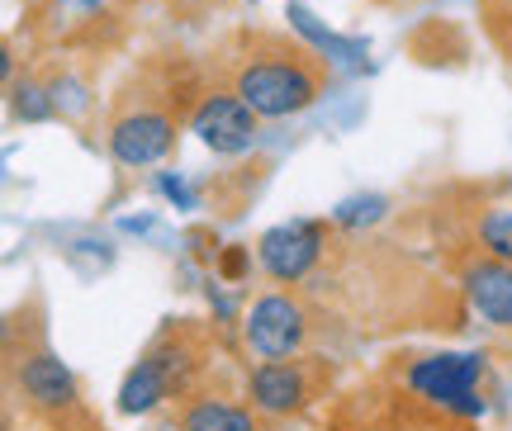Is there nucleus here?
<instances>
[{
  "instance_id": "obj_2",
  "label": "nucleus",
  "mask_w": 512,
  "mask_h": 431,
  "mask_svg": "<svg viewBox=\"0 0 512 431\" xmlns=\"http://www.w3.org/2000/svg\"><path fill=\"white\" fill-rule=\"evenodd\" d=\"M81 417L76 375L57 360L43 308L29 299L5 323V431H72Z\"/></svg>"
},
{
  "instance_id": "obj_5",
  "label": "nucleus",
  "mask_w": 512,
  "mask_h": 431,
  "mask_svg": "<svg viewBox=\"0 0 512 431\" xmlns=\"http://www.w3.org/2000/svg\"><path fill=\"white\" fill-rule=\"evenodd\" d=\"M337 346H347L342 327L332 323L328 308L299 285L271 280L242 313V351L252 360H294L337 351Z\"/></svg>"
},
{
  "instance_id": "obj_13",
  "label": "nucleus",
  "mask_w": 512,
  "mask_h": 431,
  "mask_svg": "<svg viewBox=\"0 0 512 431\" xmlns=\"http://www.w3.org/2000/svg\"><path fill=\"white\" fill-rule=\"evenodd\" d=\"M484 29H489L498 53L512 62V0H489L484 5Z\"/></svg>"
},
{
  "instance_id": "obj_8",
  "label": "nucleus",
  "mask_w": 512,
  "mask_h": 431,
  "mask_svg": "<svg viewBox=\"0 0 512 431\" xmlns=\"http://www.w3.org/2000/svg\"><path fill=\"white\" fill-rule=\"evenodd\" d=\"M181 128H190V114H181L176 100L138 90V95H124L110 109V119H105V152H110V162L128 166V171H143V166H157L176 152Z\"/></svg>"
},
{
  "instance_id": "obj_6",
  "label": "nucleus",
  "mask_w": 512,
  "mask_h": 431,
  "mask_svg": "<svg viewBox=\"0 0 512 431\" xmlns=\"http://www.w3.org/2000/svg\"><path fill=\"white\" fill-rule=\"evenodd\" d=\"M328 431H475V417L441 408L380 370L375 379L328 398Z\"/></svg>"
},
{
  "instance_id": "obj_10",
  "label": "nucleus",
  "mask_w": 512,
  "mask_h": 431,
  "mask_svg": "<svg viewBox=\"0 0 512 431\" xmlns=\"http://www.w3.org/2000/svg\"><path fill=\"white\" fill-rule=\"evenodd\" d=\"M261 124L266 119L228 81H214V86H204L190 100V133L214 157H242V152H252L256 138H261Z\"/></svg>"
},
{
  "instance_id": "obj_11",
  "label": "nucleus",
  "mask_w": 512,
  "mask_h": 431,
  "mask_svg": "<svg viewBox=\"0 0 512 431\" xmlns=\"http://www.w3.org/2000/svg\"><path fill=\"white\" fill-rule=\"evenodd\" d=\"M394 379H403L408 389H418L422 398H432L441 408H456L465 417L484 413L479 398V356H394L384 365Z\"/></svg>"
},
{
  "instance_id": "obj_9",
  "label": "nucleus",
  "mask_w": 512,
  "mask_h": 431,
  "mask_svg": "<svg viewBox=\"0 0 512 431\" xmlns=\"http://www.w3.org/2000/svg\"><path fill=\"white\" fill-rule=\"evenodd\" d=\"M437 247H441V266L451 270V280L460 285L465 304H470V318H479L494 337L512 342V261L489 256L470 237H451V233H437Z\"/></svg>"
},
{
  "instance_id": "obj_7",
  "label": "nucleus",
  "mask_w": 512,
  "mask_h": 431,
  "mask_svg": "<svg viewBox=\"0 0 512 431\" xmlns=\"http://www.w3.org/2000/svg\"><path fill=\"white\" fill-rule=\"evenodd\" d=\"M337 394V356H294V360H256L242 379V398L271 422H304L313 408H328Z\"/></svg>"
},
{
  "instance_id": "obj_3",
  "label": "nucleus",
  "mask_w": 512,
  "mask_h": 431,
  "mask_svg": "<svg viewBox=\"0 0 512 431\" xmlns=\"http://www.w3.org/2000/svg\"><path fill=\"white\" fill-rule=\"evenodd\" d=\"M223 81L261 119H294L323 100L332 86V62L290 34H242L223 62Z\"/></svg>"
},
{
  "instance_id": "obj_1",
  "label": "nucleus",
  "mask_w": 512,
  "mask_h": 431,
  "mask_svg": "<svg viewBox=\"0 0 512 431\" xmlns=\"http://www.w3.org/2000/svg\"><path fill=\"white\" fill-rule=\"evenodd\" d=\"M256 270L266 280L309 289L347 342H380L399 332H460L470 323V304L451 270L342 218H299L261 233Z\"/></svg>"
},
{
  "instance_id": "obj_14",
  "label": "nucleus",
  "mask_w": 512,
  "mask_h": 431,
  "mask_svg": "<svg viewBox=\"0 0 512 431\" xmlns=\"http://www.w3.org/2000/svg\"><path fill=\"white\" fill-rule=\"evenodd\" d=\"M62 5H72V10H100L105 0H62Z\"/></svg>"
},
{
  "instance_id": "obj_12",
  "label": "nucleus",
  "mask_w": 512,
  "mask_h": 431,
  "mask_svg": "<svg viewBox=\"0 0 512 431\" xmlns=\"http://www.w3.org/2000/svg\"><path fill=\"white\" fill-rule=\"evenodd\" d=\"M166 408H171V417H166L171 431H280V422L261 417L247 398L214 389V379L195 384L190 394H181Z\"/></svg>"
},
{
  "instance_id": "obj_4",
  "label": "nucleus",
  "mask_w": 512,
  "mask_h": 431,
  "mask_svg": "<svg viewBox=\"0 0 512 431\" xmlns=\"http://www.w3.org/2000/svg\"><path fill=\"white\" fill-rule=\"evenodd\" d=\"M214 327L200 318H171V323L147 342V351L133 360V370L119 384V413H157L166 403H176L181 394H190L195 384L209 379L214 370Z\"/></svg>"
}]
</instances>
